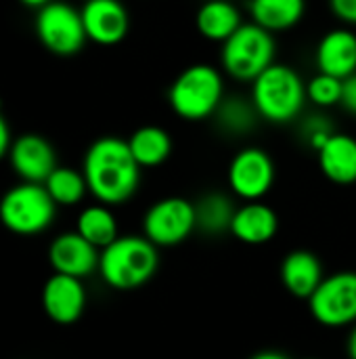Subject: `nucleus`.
I'll list each match as a JSON object with an SVG mask.
<instances>
[{
  "instance_id": "obj_1",
  "label": "nucleus",
  "mask_w": 356,
  "mask_h": 359,
  "mask_svg": "<svg viewBox=\"0 0 356 359\" xmlns=\"http://www.w3.org/2000/svg\"><path fill=\"white\" fill-rule=\"evenodd\" d=\"M82 172L88 194L105 206L128 202L141 185V166L134 160L128 141L120 137L97 139L86 149Z\"/></svg>"
},
{
  "instance_id": "obj_2",
  "label": "nucleus",
  "mask_w": 356,
  "mask_h": 359,
  "mask_svg": "<svg viewBox=\"0 0 356 359\" xmlns=\"http://www.w3.org/2000/svg\"><path fill=\"white\" fill-rule=\"evenodd\" d=\"M250 99L260 120L271 124H290L298 120L308 103L306 82L287 63H273L254 82Z\"/></svg>"
},
{
  "instance_id": "obj_3",
  "label": "nucleus",
  "mask_w": 356,
  "mask_h": 359,
  "mask_svg": "<svg viewBox=\"0 0 356 359\" xmlns=\"http://www.w3.org/2000/svg\"><path fill=\"white\" fill-rule=\"evenodd\" d=\"M225 97V74L212 63H193L185 67L168 88L172 111L187 122L214 118Z\"/></svg>"
},
{
  "instance_id": "obj_4",
  "label": "nucleus",
  "mask_w": 356,
  "mask_h": 359,
  "mask_svg": "<svg viewBox=\"0 0 356 359\" xmlns=\"http://www.w3.org/2000/svg\"><path fill=\"white\" fill-rule=\"evenodd\" d=\"M159 267V252L145 236H120L101 250L99 276L113 290L145 286Z\"/></svg>"
},
{
  "instance_id": "obj_5",
  "label": "nucleus",
  "mask_w": 356,
  "mask_h": 359,
  "mask_svg": "<svg viewBox=\"0 0 356 359\" xmlns=\"http://www.w3.org/2000/svg\"><path fill=\"white\" fill-rule=\"evenodd\" d=\"M275 34L245 21L227 42L220 44V67L229 78L252 84L264 69L275 63Z\"/></svg>"
},
{
  "instance_id": "obj_6",
  "label": "nucleus",
  "mask_w": 356,
  "mask_h": 359,
  "mask_svg": "<svg viewBox=\"0 0 356 359\" xmlns=\"http://www.w3.org/2000/svg\"><path fill=\"white\" fill-rule=\"evenodd\" d=\"M57 217V204L40 183H19L0 200V223L17 236H38Z\"/></svg>"
},
{
  "instance_id": "obj_7",
  "label": "nucleus",
  "mask_w": 356,
  "mask_h": 359,
  "mask_svg": "<svg viewBox=\"0 0 356 359\" xmlns=\"http://www.w3.org/2000/svg\"><path fill=\"white\" fill-rule=\"evenodd\" d=\"M36 34L44 48L61 57L80 53L88 40L82 13L76 6L59 0H52L46 6L38 8Z\"/></svg>"
},
{
  "instance_id": "obj_8",
  "label": "nucleus",
  "mask_w": 356,
  "mask_h": 359,
  "mask_svg": "<svg viewBox=\"0 0 356 359\" xmlns=\"http://www.w3.org/2000/svg\"><path fill=\"white\" fill-rule=\"evenodd\" d=\"M313 318L325 328L356 326V271L325 276L308 299Z\"/></svg>"
},
{
  "instance_id": "obj_9",
  "label": "nucleus",
  "mask_w": 356,
  "mask_h": 359,
  "mask_svg": "<svg viewBox=\"0 0 356 359\" xmlns=\"http://www.w3.org/2000/svg\"><path fill=\"white\" fill-rule=\"evenodd\" d=\"M197 229L195 204L172 196L149 206L143 219V231L149 242L157 248H170L187 242V238Z\"/></svg>"
},
{
  "instance_id": "obj_10",
  "label": "nucleus",
  "mask_w": 356,
  "mask_h": 359,
  "mask_svg": "<svg viewBox=\"0 0 356 359\" xmlns=\"http://www.w3.org/2000/svg\"><path fill=\"white\" fill-rule=\"evenodd\" d=\"M275 177L277 170L271 154L254 145L239 149L227 170L229 189L243 202H262L273 189Z\"/></svg>"
},
{
  "instance_id": "obj_11",
  "label": "nucleus",
  "mask_w": 356,
  "mask_h": 359,
  "mask_svg": "<svg viewBox=\"0 0 356 359\" xmlns=\"http://www.w3.org/2000/svg\"><path fill=\"white\" fill-rule=\"evenodd\" d=\"M101 250L86 242L78 231H67L57 236L48 246V261L55 273L71 276L78 280L90 278L99 271Z\"/></svg>"
},
{
  "instance_id": "obj_12",
  "label": "nucleus",
  "mask_w": 356,
  "mask_h": 359,
  "mask_svg": "<svg viewBox=\"0 0 356 359\" xmlns=\"http://www.w3.org/2000/svg\"><path fill=\"white\" fill-rule=\"evenodd\" d=\"M42 307L55 324H76L86 309V288L82 280L61 273L50 276L42 288Z\"/></svg>"
},
{
  "instance_id": "obj_13",
  "label": "nucleus",
  "mask_w": 356,
  "mask_h": 359,
  "mask_svg": "<svg viewBox=\"0 0 356 359\" xmlns=\"http://www.w3.org/2000/svg\"><path fill=\"white\" fill-rule=\"evenodd\" d=\"M80 13L86 38L97 44L113 46L122 42L130 29L128 11L120 0H86Z\"/></svg>"
},
{
  "instance_id": "obj_14",
  "label": "nucleus",
  "mask_w": 356,
  "mask_h": 359,
  "mask_svg": "<svg viewBox=\"0 0 356 359\" xmlns=\"http://www.w3.org/2000/svg\"><path fill=\"white\" fill-rule=\"evenodd\" d=\"M8 160L13 170L23 183H40L57 168V156L52 145L40 135H21L13 141Z\"/></svg>"
},
{
  "instance_id": "obj_15",
  "label": "nucleus",
  "mask_w": 356,
  "mask_h": 359,
  "mask_svg": "<svg viewBox=\"0 0 356 359\" xmlns=\"http://www.w3.org/2000/svg\"><path fill=\"white\" fill-rule=\"evenodd\" d=\"M315 65L321 74L346 80L356 74V34L350 27H334L321 36L315 48Z\"/></svg>"
},
{
  "instance_id": "obj_16",
  "label": "nucleus",
  "mask_w": 356,
  "mask_h": 359,
  "mask_svg": "<svg viewBox=\"0 0 356 359\" xmlns=\"http://www.w3.org/2000/svg\"><path fill=\"white\" fill-rule=\"evenodd\" d=\"M277 231H279V217L264 202L241 204L231 223V233L248 246H262L271 242L277 236Z\"/></svg>"
},
{
  "instance_id": "obj_17",
  "label": "nucleus",
  "mask_w": 356,
  "mask_h": 359,
  "mask_svg": "<svg viewBox=\"0 0 356 359\" xmlns=\"http://www.w3.org/2000/svg\"><path fill=\"white\" fill-rule=\"evenodd\" d=\"M281 282L285 290L296 299H311L315 290L325 280V271L321 259L308 250H294L285 255L281 263Z\"/></svg>"
},
{
  "instance_id": "obj_18",
  "label": "nucleus",
  "mask_w": 356,
  "mask_h": 359,
  "mask_svg": "<svg viewBox=\"0 0 356 359\" xmlns=\"http://www.w3.org/2000/svg\"><path fill=\"white\" fill-rule=\"evenodd\" d=\"M241 8L231 0H206L195 13V27L210 42H227L243 25Z\"/></svg>"
},
{
  "instance_id": "obj_19",
  "label": "nucleus",
  "mask_w": 356,
  "mask_h": 359,
  "mask_svg": "<svg viewBox=\"0 0 356 359\" xmlns=\"http://www.w3.org/2000/svg\"><path fill=\"white\" fill-rule=\"evenodd\" d=\"M321 172L336 185L356 183V139L346 133H336L319 151Z\"/></svg>"
},
{
  "instance_id": "obj_20",
  "label": "nucleus",
  "mask_w": 356,
  "mask_h": 359,
  "mask_svg": "<svg viewBox=\"0 0 356 359\" xmlns=\"http://www.w3.org/2000/svg\"><path fill=\"white\" fill-rule=\"evenodd\" d=\"M252 23L271 34L294 29L306 15V0H248Z\"/></svg>"
},
{
  "instance_id": "obj_21",
  "label": "nucleus",
  "mask_w": 356,
  "mask_h": 359,
  "mask_svg": "<svg viewBox=\"0 0 356 359\" xmlns=\"http://www.w3.org/2000/svg\"><path fill=\"white\" fill-rule=\"evenodd\" d=\"M128 147L141 168H157L172 156V137L166 128L147 124L130 135Z\"/></svg>"
},
{
  "instance_id": "obj_22",
  "label": "nucleus",
  "mask_w": 356,
  "mask_h": 359,
  "mask_svg": "<svg viewBox=\"0 0 356 359\" xmlns=\"http://www.w3.org/2000/svg\"><path fill=\"white\" fill-rule=\"evenodd\" d=\"M76 231H78L86 242H90L94 248H99V250L107 248L111 242H115V240L120 238L118 219H115V215L111 212V208L105 206V204L86 206V208L78 215Z\"/></svg>"
},
{
  "instance_id": "obj_23",
  "label": "nucleus",
  "mask_w": 356,
  "mask_h": 359,
  "mask_svg": "<svg viewBox=\"0 0 356 359\" xmlns=\"http://www.w3.org/2000/svg\"><path fill=\"white\" fill-rule=\"evenodd\" d=\"M235 212H237V206L233 204V200L229 196L212 191L195 204L197 229L208 236L227 233V231H231Z\"/></svg>"
},
{
  "instance_id": "obj_24",
  "label": "nucleus",
  "mask_w": 356,
  "mask_h": 359,
  "mask_svg": "<svg viewBox=\"0 0 356 359\" xmlns=\"http://www.w3.org/2000/svg\"><path fill=\"white\" fill-rule=\"evenodd\" d=\"M214 120H216L218 128L225 130L227 135L243 137V135H250L256 128L260 116H258L252 99L225 97V101L220 103L218 111L214 114Z\"/></svg>"
},
{
  "instance_id": "obj_25",
  "label": "nucleus",
  "mask_w": 356,
  "mask_h": 359,
  "mask_svg": "<svg viewBox=\"0 0 356 359\" xmlns=\"http://www.w3.org/2000/svg\"><path fill=\"white\" fill-rule=\"evenodd\" d=\"M44 187L57 206H76L88 194L84 172L69 166H57L44 181Z\"/></svg>"
},
{
  "instance_id": "obj_26",
  "label": "nucleus",
  "mask_w": 356,
  "mask_h": 359,
  "mask_svg": "<svg viewBox=\"0 0 356 359\" xmlns=\"http://www.w3.org/2000/svg\"><path fill=\"white\" fill-rule=\"evenodd\" d=\"M342 86L344 80L317 72L306 80V99L319 109H329L342 103Z\"/></svg>"
},
{
  "instance_id": "obj_27",
  "label": "nucleus",
  "mask_w": 356,
  "mask_h": 359,
  "mask_svg": "<svg viewBox=\"0 0 356 359\" xmlns=\"http://www.w3.org/2000/svg\"><path fill=\"white\" fill-rule=\"evenodd\" d=\"M300 133H302L304 143L311 149L319 151L338 130H334V124H332V120L327 116H323V114H308L302 120V124H300Z\"/></svg>"
},
{
  "instance_id": "obj_28",
  "label": "nucleus",
  "mask_w": 356,
  "mask_h": 359,
  "mask_svg": "<svg viewBox=\"0 0 356 359\" xmlns=\"http://www.w3.org/2000/svg\"><path fill=\"white\" fill-rule=\"evenodd\" d=\"M332 15L346 23V25H356V0H327Z\"/></svg>"
},
{
  "instance_id": "obj_29",
  "label": "nucleus",
  "mask_w": 356,
  "mask_h": 359,
  "mask_svg": "<svg viewBox=\"0 0 356 359\" xmlns=\"http://www.w3.org/2000/svg\"><path fill=\"white\" fill-rule=\"evenodd\" d=\"M350 116L356 118V74L344 80V86H342V103H340Z\"/></svg>"
},
{
  "instance_id": "obj_30",
  "label": "nucleus",
  "mask_w": 356,
  "mask_h": 359,
  "mask_svg": "<svg viewBox=\"0 0 356 359\" xmlns=\"http://www.w3.org/2000/svg\"><path fill=\"white\" fill-rule=\"evenodd\" d=\"M10 145H13V141H10V128H8L6 120L2 118V114H0V160L4 156H8Z\"/></svg>"
},
{
  "instance_id": "obj_31",
  "label": "nucleus",
  "mask_w": 356,
  "mask_h": 359,
  "mask_svg": "<svg viewBox=\"0 0 356 359\" xmlns=\"http://www.w3.org/2000/svg\"><path fill=\"white\" fill-rule=\"evenodd\" d=\"M250 359H290L285 353H279V351H260L256 355H252Z\"/></svg>"
},
{
  "instance_id": "obj_32",
  "label": "nucleus",
  "mask_w": 356,
  "mask_h": 359,
  "mask_svg": "<svg viewBox=\"0 0 356 359\" xmlns=\"http://www.w3.org/2000/svg\"><path fill=\"white\" fill-rule=\"evenodd\" d=\"M346 351H348V358L356 359V326L353 328L350 337H348V345H346Z\"/></svg>"
},
{
  "instance_id": "obj_33",
  "label": "nucleus",
  "mask_w": 356,
  "mask_h": 359,
  "mask_svg": "<svg viewBox=\"0 0 356 359\" xmlns=\"http://www.w3.org/2000/svg\"><path fill=\"white\" fill-rule=\"evenodd\" d=\"M25 6H31V8H42V6H46L48 2H52V0H21Z\"/></svg>"
},
{
  "instance_id": "obj_34",
  "label": "nucleus",
  "mask_w": 356,
  "mask_h": 359,
  "mask_svg": "<svg viewBox=\"0 0 356 359\" xmlns=\"http://www.w3.org/2000/svg\"><path fill=\"white\" fill-rule=\"evenodd\" d=\"M306 359H319V358H306Z\"/></svg>"
},
{
  "instance_id": "obj_35",
  "label": "nucleus",
  "mask_w": 356,
  "mask_h": 359,
  "mask_svg": "<svg viewBox=\"0 0 356 359\" xmlns=\"http://www.w3.org/2000/svg\"><path fill=\"white\" fill-rule=\"evenodd\" d=\"M84 2H86V0H84Z\"/></svg>"
}]
</instances>
